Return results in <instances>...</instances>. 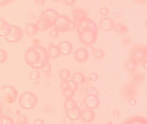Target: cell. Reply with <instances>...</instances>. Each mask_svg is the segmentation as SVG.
<instances>
[{
    "instance_id": "6da1fadb",
    "label": "cell",
    "mask_w": 147,
    "mask_h": 124,
    "mask_svg": "<svg viewBox=\"0 0 147 124\" xmlns=\"http://www.w3.org/2000/svg\"><path fill=\"white\" fill-rule=\"evenodd\" d=\"M26 63L33 69L39 70L49 62L50 57L47 49L40 45L30 47L24 55Z\"/></svg>"
},
{
    "instance_id": "7a4b0ae2",
    "label": "cell",
    "mask_w": 147,
    "mask_h": 124,
    "mask_svg": "<svg viewBox=\"0 0 147 124\" xmlns=\"http://www.w3.org/2000/svg\"><path fill=\"white\" fill-rule=\"evenodd\" d=\"M38 102V97L32 92H24L19 97V105L21 108L25 110H28L34 109L37 105Z\"/></svg>"
},
{
    "instance_id": "3957f363",
    "label": "cell",
    "mask_w": 147,
    "mask_h": 124,
    "mask_svg": "<svg viewBox=\"0 0 147 124\" xmlns=\"http://www.w3.org/2000/svg\"><path fill=\"white\" fill-rule=\"evenodd\" d=\"M98 33L90 29H87L79 34L80 42L85 45H91L96 42Z\"/></svg>"
},
{
    "instance_id": "277c9868",
    "label": "cell",
    "mask_w": 147,
    "mask_h": 124,
    "mask_svg": "<svg viewBox=\"0 0 147 124\" xmlns=\"http://www.w3.org/2000/svg\"><path fill=\"white\" fill-rule=\"evenodd\" d=\"M1 90L7 104H13L17 100L18 92L14 87L11 85H6L2 87Z\"/></svg>"
},
{
    "instance_id": "5b68a950",
    "label": "cell",
    "mask_w": 147,
    "mask_h": 124,
    "mask_svg": "<svg viewBox=\"0 0 147 124\" xmlns=\"http://www.w3.org/2000/svg\"><path fill=\"white\" fill-rule=\"evenodd\" d=\"M23 32L20 27L11 25V31L8 35L4 37V39L9 43L19 42L23 37Z\"/></svg>"
},
{
    "instance_id": "8992f818",
    "label": "cell",
    "mask_w": 147,
    "mask_h": 124,
    "mask_svg": "<svg viewBox=\"0 0 147 124\" xmlns=\"http://www.w3.org/2000/svg\"><path fill=\"white\" fill-rule=\"evenodd\" d=\"M70 21L69 18L66 16L59 15L53 22V26L59 32L64 33L69 30Z\"/></svg>"
},
{
    "instance_id": "52a82bcc",
    "label": "cell",
    "mask_w": 147,
    "mask_h": 124,
    "mask_svg": "<svg viewBox=\"0 0 147 124\" xmlns=\"http://www.w3.org/2000/svg\"><path fill=\"white\" fill-rule=\"evenodd\" d=\"M130 54L131 58L135 60L138 63L144 60L147 57L145 47L142 45H137L133 47Z\"/></svg>"
},
{
    "instance_id": "ba28073f",
    "label": "cell",
    "mask_w": 147,
    "mask_h": 124,
    "mask_svg": "<svg viewBox=\"0 0 147 124\" xmlns=\"http://www.w3.org/2000/svg\"><path fill=\"white\" fill-rule=\"evenodd\" d=\"M84 103L87 108L91 110H95L99 106L100 99L97 95L88 94L85 97Z\"/></svg>"
},
{
    "instance_id": "9c48e42d",
    "label": "cell",
    "mask_w": 147,
    "mask_h": 124,
    "mask_svg": "<svg viewBox=\"0 0 147 124\" xmlns=\"http://www.w3.org/2000/svg\"><path fill=\"white\" fill-rule=\"evenodd\" d=\"M90 54L86 47L78 48L74 51V57L76 61L79 62H84L89 58Z\"/></svg>"
},
{
    "instance_id": "30bf717a",
    "label": "cell",
    "mask_w": 147,
    "mask_h": 124,
    "mask_svg": "<svg viewBox=\"0 0 147 124\" xmlns=\"http://www.w3.org/2000/svg\"><path fill=\"white\" fill-rule=\"evenodd\" d=\"M96 118V114L91 109L86 108L81 110V119L82 122L85 123H90Z\"/></svg>"
},
{
    "instance_id": "8fae6325",
    "label": "cell",
    "mask_w": 147,
    "mask_h": 124,
    "mask_svg": "<svg viewBox=\"0 0 147 124\" xmlns=\"http://www.w3.org/2000/svg\"><path fill=\"white\" fill-rule=\"evenodd\" d=\"M62 55H69L72 53L73 51V45L68 41H63L59 44L58 46Z\"/></svg>"
},
{
    "instance_id": "7c38bea8",
    "label": "cell",
    "mask_w": 147,
    "mask_h": 124,
    "mask_svg": "<svg viewBox=\"0 0 147 124\" xmlns=\"http://www.w3.org/2000/svg\"><path fill=\"white\" fill-rule=\"evenodd\" d=\"M114 21L109 17H105L100 20L99 22V27L101 30L105 32L110 31L114 26Z\"/></svg>"
},
{
    "instance_id": "4fadbf2b",
    "label": "cell",
    "mask_w": 147,
    "mask_h": 124,
    "mask_svg": "<svg viewBox=\"0 0 147 124\" xmlns=\"http://www.w3.org/2000/svg\"><path fill=\"white\" fill-rule=\"evenodd\" d=\"M59 16L58 12L57 10L49 8L42 12L40 18L48 20L53 23V22Z\"/></svg>"
},
{
    "instance_id": "5bb4252c",
    "label": "cell",
    "mask_w": 147,
    "mask_h": 124,
    "mask_svg": "<svg viewBox=\"0 0 147 124\" xmlns=\"http://www.w3.org/2000/svg\"><path fill=\"white\" fill-rule=\"evenodd\" d=\"M11 25L2 17H0V37H5L10 33Z\"/></svg>"
},
{
    "instance_id": "9a60e30c",
    "label": "cell",
    "mask_w": 147,
    "mask_h": 124,
    "mask_svg": "<svg viewBox=\"0 0 147 124\" xmlns=\"http://www.w3.org/2000/svg\"><path fill=\"white\" fill-rule=\"evenodd\" d=\"M72 17L73 20L79 22L88 17L87 11L83 8H74L72 11Z\"/></svg>"
},
{
    "instance_id": "2e32d148",
    "label": "cell",
    "mask_w": 147,
    "mask_h": 124,
    "mask_svg": "<svg viewBox=\"0 0 147 124\" xmlns=\"http://www.w3.org/2000/svg\"><path fill=\"white\" fill-rule=\"evenodd\" d=\"M38 30L41 32L46 31L53 26V23L48 20L40 18L36 22Z\"/></svg>"
},
{
    "instance_id": "e0dca14e",
    "label": "cell",
    "mask_w": 147,
    "mask_h": 124,
    "mask_svg": "<svg viewBox=\"0 0 147 124\" xmlns=\"http://www.w3.org/2000/svg\"><path fill=\"white\" fill-rule=\"evenodd\" d=\"M38 30L36 23L29 22L25 26L24 32L27 36L32 37L37 34Z\"/></svg>"
},
{
    "instance_id": "ac0fdd59",
    "label": "cell",
    "mask_w": 147,
    "mask_h": 124,
    "mask_svg": "<svg viewBox=\"0 0 147 124\" xmlns=\"http://www.w3.org/2000/svg\"><path fill=\"white\" fill-rule=\"evenodd\" d=\"M66 116L72 121H77L81 117V110L80 108L76 107L70 111H65Z\"/></svg>"
},
{
    "instance_id": "d6986e66",
    "label": "cell",
    "mask_w": 147,
    "mask_h": 124,
    "mask_svg": "<svg viewBox=\"0 0 147 124\" xmlns=\"http://www.w3.org/2000/svg\"><path fill=\"white\" fill-rule=\"evenodd\" d=\"M47 50L50 58L54 59L58 58L61 54L58 46L53 43L49 44Z\"/></svg>"
},
{
    "instance_id": "ffe728a7",
    "label": "cell",
    "mask_w": 147,
    "mask_h": 124,
    "mask_svg": "<svg viewBox=\"0 0 147 124\" xmlns=\"http://www.w3.org/2000/svg\"><path fill=\"white\" fill-rule=\"evenodd\" d=\"M113 28L115 33L120 34H126L128 32V27L125 24L120 23V22L115 24Z\"/></svg>"
},
{
    "instance_id": "44dd1931",
    "label": "cell",
    "mask_w": 147,
    "mask_h": 124,
    "mask_svg": "<svg viewBox=\"0 0 147 124\" xmlns=\"http://www.w3.org/2000/svg\"><path fill=\"white\" fill-rule=\"evenodd\" d=\"M71 80L78 85H81L85 82L86 80L85 76L80 72H75L72 75Z\"/></svg>"
},
{
    "instance_id": "7402d4cb",
    "label": "cell",
    "mask_w": 147,
    "mask_h": 124,
    "mask_svg": "<svg viewBox=\"0 0 147 124\" xmlns=\"http://www.w3.org/2000/svg\"><path fill=\"white\" fill-rule=\"evenodd\" d=\"M90 20V19L87 18L79 22L77 26V33L78 35L82 31L89 28Z\"/></svg>"
},
{
    "instance_id": "603a6c76",
    "label": "cell",
    "mask_w": 147,
    "mask_h": 124,
    "mask_svg": "<svg viewBox=\"0 0 147 124\" xmlns=\"http://www.w3.org/2000/svg\"><path fill=\"white\" fill-rule=\"evenodd\" d=\"M64 107L65 111H70L76 107L75 102L72 98H67L64 103Z\"/></svg>"
},
{
    "instance_id": "cb8c5ba5",
    "label": "cell",
    "mask_w": 147,
    "mask_h": 124,
    "mask_svg": "<svg viewBox=\"0 0 147 124\" xmlns=\"http://www.w3.org/2000/svg\"><path fill=\"white\" fill-rule=\"evenodd\" d=\"M91 55L95 60H101L104 58L105 53L102 49L94 48Z\"/></svg>"
},
{
    "instance_id": "d4e9b609",
    "label": "cell",
    "mask_w": 147,
    "mask_h": 124,
    "mask_svg": "<svg viewBox=\"0 0 147 124\" xmlns=\"http://www.w3.org/2000/svg\"><path fill=\"white\" fill-rule=\"evenodd\" d=\"M138 64V63L135 60L130 58L125 64V66L126 70L128 72L129 71L130 72L134 71Z\"/></svg>"
},
{
    "instance_id": "484cf974",
    "label": "cell",
    "mask_w": 147,
    "mask_h": 124,
    "mask_svg": "<svg viewBox=\"0 0 147 124\" xmlns=\"http://www.w3.org/2000/svg\"><path fill=\"white\" fill-rule=\"evenodd\" d=\"M70 72L67 68H62L59 73V78L62 80H68L70 76Z\"/></svg>"
},
{
    "instance_id": "4316f807",
    "label": "cell",
    "mask_w": 147,
    "mask_h": 124,
    "mask_svg": "<svg viewBox=\"0 0 147 124\" xmlns=\"http://www.w3.org/2000/svg\"><path fill=\"white\" fill-rule=\"evenodd\" d=\"M125 123H141L147 124V120L142 117H133L128 120Z\"/></svg>"
},
{
    "instance_id": "83f0119b",
    "label": "cell",
    "mask_w": 147,
    "mask_h": 124,
    "mask_svg": "<svg viewBox=\"0 0 147 124\" xmlns=\"http://www.w3.org/2000/svg\"><path fill=\"white\" fill-rule=\"evenodd\" d=\"M15 123L13 119L9 116H0V124H14Z\"/></svg>"
},
{
    "instance_id": "f1b7e54d",
    "label": "cell",
    "mask_w": 147,
    "mask_h": 124,
    "mask_svg": "<svg viewBox=\"0 0 147 124\" xmlns=\"http://www.w3.org/2000/svg\"><path fill=\"white\" fill-rule=\"evenodd\" d=\"M28 123V119L26 116L24 115H20L16 119V123L17 124H27Z\"/></svg>"
},
{
    "instance_id": "f546056e",
    "label": "cell",
    "mask_w": 147,
    "mask_h": 124,
    "mask_svg": "<svg viewBox=\"0 0 147 124\" xmlns=\"http://www.w3.org/2000/svg\"><path fill=\"white\" fill-rule=\"evenodd\" d=\"M8 58L7 52L3 49H0V64L4 63Z\"/></svg>"
},
{
    "instance_id": "4dcf8cb0",
    "label": "cell",
    "mask_w": 147,
    "mask_h": 124,
    "mask_svg": "<svg viewBox=\"0 0 147 124\" xmlns=\"http://www.w3.org/2000/svg\"><path fill=\"white\" fill-rule=\"evenodd\" d=\"M29 77L33 80H38L40 77V74L37 70H32L29 74Z\"/></svg>"
},
{
    "instance_id": "1f68e13d",
    "label": "cell",
    "mask_w": 147,
    "mask_h": 124,
    "mask_svg": "<svg viewBox=\"0 0 147 124\" xmlns=\"http://www.w3.org/2000/svg\"><path fill=\"white\" fill-rule=\"evenodd\" d=\"M69 88L74 92H76L78 89V84L72 80H68Z\"/></svg>"
},
{
    "instance_id": "d6a6232c",
    "label": "cell",
    "mask_w": 147,
    "mask_h": 124,
    "mask_svg": "<svg viewBox=\"0 0 147 124\" xmlns=\"http://www.w3.org/2000/svg\"><path fill=\"white\" fill-rule=\"evenodd\" d=\"M87 91L88 94H93L97 96L99 94V92L97 89L92 86H90L87 87Z\"/></svg>"
},
{
    "instance_id": "836d02e7",
    "label": "cell",
    "mask_w": 147,
    "mask_h": 124,
    "mask_svg": "<svg viewBox=\"0 0 147 124\" xmlns=\"http://www.w3.org/2000/svg\"><path fill=\"white\" fill-rule=\"evenodd\" d=\"M16 1V0H0V7L11 5Z\"/></svg>"
},
{
    "instance_id": "e575fe53",
    "label": "cell",
    "mask_w": 147,
    "mask_h": 124,
    "mask_svg": "<svg viewBox=\"0 0 147 124\" xmlns=\"http://www.w3.org/2000/svg\"><path fill=\"white\" fill-rule=\"evenodd\" d=\"M75 93V92L73 91L72 90L70 89L69 88L63 91V95L65 98H72V97L74 95Z\"/></svg>"
},
{
    "instance_id": "d590c367",
    "label": "cell",
    "mask_w": 147,
    "mask_h": 124,
    "mask_svg": "<svg viewBox=\"0 0 147 124\" xmlns=\"http://www.w3.org/2000/svg\"><path fill=\"white\" fill-rule=\"evenodd\" d=\"M59 32L56 28L51 29L49 32V36L52 39H56L59 35Z\"/></svg>"
},
{
    "instance_id": "8d00e7d4",
    "label": "cell",
    "mask_w": 147,
    "mask_h": 124,
    "mask_svg": "<svg viewBox=\"0 0 147 124\" xmlns=\"http://www.w3.org/2000/svg\"><path fill=\"white\" fill-rule=\"evenodd\" d=\"M76 22L77 21L74 20H70L69 23L68 31L72 32L75 30L76 28Z\"/></svg>"
},
{
    "instance_id": "74e56055",
    "label": "cell",
    "mask_w": 147,
    "mask_h": 124,
    "mask_svg": "<svg viewBox=\"0 0 147 124\" xmlns=\"http://www.w3.org/2000/svg\"><path fill=\"white\" fill-rule=\"evenodd\" d=\"M60 87L63 91L69 89V82L68 80H62L60 83Z\"/></svg>"
},
{
    "instance_id": "f35d334b",
    "label": "cell",
    "mask_w": 147,
    "mask_h": 124,
    "mask_svg": "<svg viewBox=\"0 0 147 124\" xmlns=\"http://www.w3.org/2000/svg\"><path fill=\"white\" fill-rule=\"evenodd\" d=\"M77 0H63L64 4L68 7H71L75 5Z\"/></svg>"
},
{
    "instance_id": "ab89813d",
    "label": "cell",
    "mask_w": 147,
    "mask_h": 124,
    "mask_svg": "<svg viewBox=\"0 0 147 124\" xmlns=\"http://www.w3.org/2000/svg\"><path fill=\"white\" fill-rule=\"evenodd\" d=\"M90 80L92 81H96L98 79V75L96 73H92L90 74L89 76Z\"/></svg>"
},
{
    "instance_id": "60d3db41",
    "label": "cell",
    "mask_w": 147,
    "mask_h": 124,
    "mask_svg": "<svg viewBox=\"0 0 147 124\" xmlns=\"http://www.w3.org/2000/svg\"><path fill=\"white\" fill-rule=\"evenodd\" d=\"M99 12H100L101 15L103 16H105L108 15L109 13V9L107 8L106 7H102L100 9Z\"/></svg>"
},
{
    "instance_id": "b9f144b4",
    "label": "cell",
    "mask_w": 147,
    "mask_h": 124,
    "mask_svg": "<svg viewBox=\"0 0 147 124\" xmlns=\"http://www.w3.org/2000/svg\"><path fill=\"white\" fill-rule=\"evenodd\" d=\"M52 69V66L51 63L48 62L43 68H41V71L44 73H48L51 71Z\"/></svg>"
},
{
    "instance_id": "7bdbcfd3",
    "label": "cell",
    "mask_w": 147,
    "mask_h": 124,
    "mask_svg": "<svg viewBox=\"0 0 147 124\" xmlns=\"http://www.w3.org/2000/svg\"><path fill=\"white\" fill-rule=\"evenodd\" d=\"M45 2V0H35V3L38 7L44 6Z\"/></svg>"
},
{
    "instance_id": "ee69618b",
    "label": "cell",
    "mask_w": 147,
    "mask_h": 124,
    "mask_svg": "<svg viewBox=\"0 0 147 124\" xmlns=\"http://www.w3.org/2000/svg\"><path fill=\"white\" fill-rule=\"evenodd\" d=\"M63 122L65 124H71L73 123V121L71 120L67 116L65 117L63 119Z\"/></svg>"
},
{
    "instance_id": "f6af8a7d",
    "label": "cell",
    "mask_w": 147,
    "mask_h": 124,
    "mask_svg": "<svg viewBox=\"0 0 147 124\" xmlns=\"http://www.w3.org/2000/svg\"><path fill=\"white\" fill-rule=\"evenodd\" d=\"M131 41L130 39L128 37H125L122 40V42L124 45H129V44L130 43Z\"/></svg>"
},
{
    "instance_id": "bcb514c9",
    "label": "cell",
    "mask_w": 147,
    "mask_h": 124,
    "mask_svg": "<svg viewBox=\"0 0 147 124\" xmlns=\"http://www.w3.org/2000/svg\"><path fill=\"white\" fill-rule=\"evenodd\" d=\"M86 48L87 50V51H88V53L90 54V55H91L92 53V51H93V50H94V47L92 46L91 45H89L87 46Z\"/></svg>"
},
{
    "instance_id": "7dc6e473",
    "label": "cell",
    "mask_w": 147,
    "mask_h": 124,
    "mask_svg": "<svg viewBox=\"0 0 147 124\" xmlns=\"http://www.w3.org/2000/svg\"><path fill=\"white\" fill-rule=\"evenodd\" d=\"M147 0H133L136 4L138 5H142L146 3Z\"/></svg>"
},
{
    "instance_id": "c3c4849f",
    "label": "cell",
    "mask_w": 147,
    "mask_h": 124,
    "mask_svg": "<svg viewBox=\"0 0 147 124\" xmlns=\"http://www.w3.org/2000/svg\"><path fill=\"white\" fill-rule=\"evenodd\" d=\"M75 104H76V106H77V107H78V108H80H80H81V107L83 106L84 103H83V102H82L81 100H78L75 102Z\"/></svg>"
},
{
    "instance_id": "681fc988",
    "label": "cell",
    "mask_w": 147,
    "mask_h": 124,
    "mask_svg": "<svg viewBox=\"0 0 147 124\" xmlns=\"http://www.w3.org/2000/svg\"><path fill=\"white\" fill-rule=\"evenodd\" d=\"M34 124H45V123L42 119H36L34 122Z\"/></svg>"
},
{
    "instance_id": "f907efd6",
    "label": "cell",
    "mask_w": 147,
    "mask_h": 124,
    "mask_svg": "<svg viewBox=\"0 0 147 124\" xmlns=\"http://www.w3.org/2000/svg\"><path fill=\"white\" fill-rule=\"evenodd\" d=\"M136 101L134 98H131L129 100V104L132 105H134L136 104Z\"/></svg>"
},
{
    "instance_id": "816d5d0a",
    "label": "cell",
    "mask_w": 147,
    "mask_h": 124,
    "mask_svg": "<svg viewBox=\"0 0 147 124\" xmlns=\"http://www.w3.org/2000/svg\"><path fill=\"white\" fill-rule=\"evenodd\" d=\"M143 66L144 68L147 70V59L143 61Z\"/></svg>"
},
{
    "instance_id": "f5cc1de1",
    "label": "cell",
    "mask_w": 147,
    "mask_h": 124,
    "mask_svg": "<svg viewBox=\"0 0 147 124\" xmlns=\"http://www.w3.org/2000/svg\"><path fill=\"white\" fill-rule=\"evenodd\" d=\"M52 1L54 2H59L61 0H51Z\"/></svg>"
},
{
    "instance_id": "db71d44e",
    "label": "cell",
    "mask_w": 147,
    "mask_h": 124,
    "mask_svg": "<svg viewBox=\"0 0 147 124\" xmlns=\"http://www.w3.org/2000/svg\"><path fill=\"white\" fill-rule=\"evenodd\" d=\"M145 50H146V54H147V43L146 44V45L145 46Z\"/></svg>"
},
{
    "instance_id": "11a10c76",
    "label": "cell",
    "mask_w": 147,
    "mask_h": 124,
    "mask_svg": "<svg viewBox=\"0 0 147 124\" xmlns=\"http://www.w3.org/2000/svg\"><path fill=\"white\" fill-rule=\"evenodd\" d=\"M146 26L147 27V21L146 22Z\"/></svg>"
}]
</instances>
